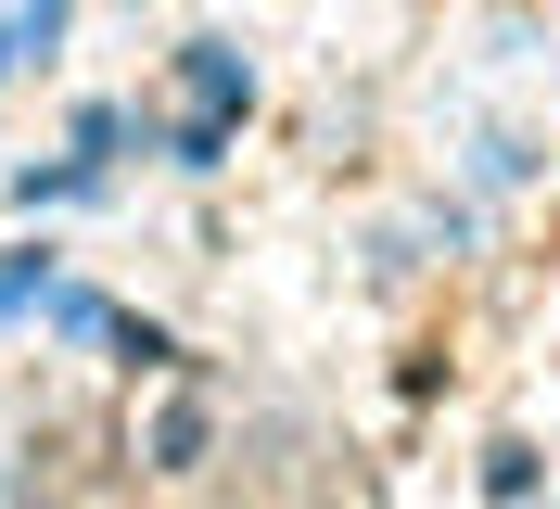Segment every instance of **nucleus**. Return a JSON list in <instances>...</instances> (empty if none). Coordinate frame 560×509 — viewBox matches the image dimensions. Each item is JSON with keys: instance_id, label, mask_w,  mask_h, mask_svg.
I'll return each instance as SVG.
<instances>
[{"instance_id": "f257e3e1", "label": "nucleus", "mask_w": 560, "mask_h": 509, "mask_svg": "<svg viewBox=\"0 0 560 509\" xmlns=\"http://www.w3.org/2000/svg\"><path fill=\"white\" fill-rule=\"evenodd\" d=\"M178 90H191V128H178V166H217V140H230V115H243V51H191L178 65Z\"/></svg>"}]
</instances>
